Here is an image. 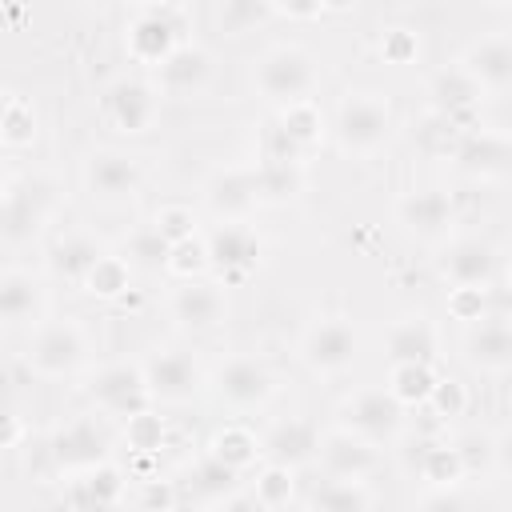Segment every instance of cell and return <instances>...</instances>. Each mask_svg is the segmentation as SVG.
<instances>
[{
	"mask_svg": "<svg viewBox=\"0 0 512 512\" xmlns=\"http://www.w3.org/2000/svg\"><path fill=\"white\" fill-rule=\"evenodd\" d=\"M140 364H144V376H148L156 404H188L204 388V372H200L192 352L160 348V352H148Z\"/></svg>",
	"mask_w": 512,
	"mask_h": 512,
	"instance_id": "obj_8",
	"label": "cell"
},
{
	"mask_svg": "<svg viewBox=\"0 0 512 512\" xmlns=\"http://www.w3.org/2000/svg\"><path fill=\"white\" fill-rule=\"evenodd\" d=\"M388 360H424L436 364V328L428 324V316H404L392 324L388 332Z\"/></svg>",
	"mask_w": 512,
	"mask_h": 512,
	"instance_id": "obj_28",
	"label": "cell"
},
{
	"mask_svg": "<svg viewBox=\"0 0 512 512\" xmlns=\"http://www.w3.org/2000/svg\"><path fill=\"white\" fill-rule=\"evenodd\" d=\"M436 380H440L436 368L424 364V360H396V364L388 368V388H392V396H396L404 408H420V404H428Z\"/></svg>",
	"mask_w": 512,
	"mask_h": 512,
	"instance_id": "obj_31",
	"label": "cell"
},
{
	"mask_svg": "<svg viewBox=\"0 0 512 512\" xmlns=\"http://www.w3.org/2000/svg\"><path fill=\"white\" fill-rule=\"evenodd\" d=\"M508 324H512V312H508Z\"/></svg>",
	"mask_w": 512,
	"mask_h": 512,
	"instance_id": "obj_55",
	"label": "cell"
},
{
	"mask_svg": "<svg viewBox=\"0 0 512 512\" xmlns=\"http://www.w3.org/2000/svg\"><path fill=\"white\" fill-rule=\"evenodd\" d=\"M432 488H436V492H428V496L420 500L424 508H464V504H468L460 492H452V484H432Z\"/></svg>",
	"mask_w": 512,
	"mask_h": 512,
	"instance_id": "obj_49",
	"label": "cell"
},
{
	"mask_svg": "<svg viewBox=\"0 0 512 512\" xmlns=\"http://www.w3.org/2000/svg\"><path fill=\"white\" fill-rule=\"evenodd\" d=\"M416 448H420V460H416V468H420V476L428 480V484H460L464 480V456H460V448L456 444H440V440H416Z\"/></svg>",
	"mask_w": 512,
	"mask_h": 512,
	"instance_id": "obj_32",
	"label": "cell"
},
{
	"mask_svg": "<svg viewBox=\"0 0 512 512\" xmlns=\"http://www.w3.org/2000/svg\"><path fill=\"white\" fill-rule=\"evenodd\" d=\"M508 144H512V140H508Z\"/></svg>",
	"mask_w": 512,
	"mask_h": 512,
	"instance_id": "obj_56",
	"label": "cell"
},
{
	"mask_svg": "<svg viewBox=\"0 0 512 512\" xmlns=\"http://www.w3.org/2000/svg\"><path fill=\"white\" fill-rule=\"evenodd\" d=\"M188 484H192L196 500H204V504H224V500L236 492V484H240V468H232V464H224L220 456L208 452V456H200V460L192 464Z\"/></svg>",
	"mask_w": 512,
	"mask_h": 512,
	"instance_id": "obj_30",
	"label": "cell"
},
{
	"mask_svg": "<svg viewBox=\"0 0 512 512\" xmlns=\"http://www.w3.org/2000/svg\"><path fill=\"white\" fill-rule=\"evenodd\" d=\"M428 408H432V416H440V420L464 416V408H468L464 384H460V380H436V388H432V396H428Z\"/></svg>",
	"mask_w": 512,
	"mask_h": 512,
	"instance_id": "obj_44",
	"label": "cell"
},
{
	"mask_svg": "<svg viewBox=\"0 0 512 512\" xmlns=\"http://www.w3.org/2000/svg\"><path fill=\"white\" fill-rule=\"evenodd\" d=\"M464 360L480 372H508L512 368V324L484 316L464 332Z\"/></svg>",
	"mask_w": 512,
	"mask_h": 512,
	"instance_id": "obj_20",
	"label": "cell"
},
{
	"mask_svg": "<svg viewBox=\"0 0 512 512\" xmlns=\"http://www.w3.org/2000/svg\"><path fill=\"white\" fill-rule=\"evenodd\" d=\"M340 424L368 436V440H392L404 424V404L392 396V388H360L340 404Z\"/></svg>",
	"mask_w": 512,
	"mask_h": 512,
	"instance_id": "obj_9",
	"label": "cell"
},
{
	"mask_svg": "<svg viewBox=\"0 0 512 512\" xmlns=\"http://www.w3.org/2000/svg\"><path fill=\"white\" fill-rule=\"evenodd\" d=\"M0 316L8 328H20V324H40L44 316V288L32 272L24 268H4L0 276Z\"/></svg>",
	"mask_w": 512,
	"mask_h": 512,
	"instance_id": "obj_23",
	"label": "cell"
},
{
	"mask_svg": "<svg viewBox=\"0 0 512 512\" xmlns=\"http://www.w3.org/2000/svg\"><path fill=\"white\" fill-rule=\"evenodd\" d=\"M152 224H156L172 244H180V240H192V236H196V216H192V208H184V204H168V208H160Z\"/></svg>",
	"mask_w": 512,
	"mask_h": 512,
	"instance_id": "obj_46",
	"label": "cell"
},
{
	"mask_svg": "<svg viewBox=\"0 0 512 512\" xmlns=\"http://www.w3.org/2000/svg\"><path fill=\"white\" fill-rule=\"evenodd\" d=\"M140 164L128 156V152H116V148H96L88 160H84V184L92 196L100 200H124L132 192H140Z\"/></svg>",
	"mask_w": 512,
	"mask_h": 512,
	"instance_id": "obj_16",
	"label": "cell"
},
{
	"mask_svg": "<svg viewBox=\"0 0 512 512\" xmlns=\"http://www.w3.org/2000/svg\"><path fill=\"white\" fill-rule=\"evenodd\" d=\"M48 460L60 472H84L100 460H108V432L92 420V416H76L68 424H60L48 440Z\"/></svg>",
	"mask_w": 512,
	"mask_h": 512,
	"instance_id": "obj_10",
	"label": "cell"
},
{
	"mask_svg": "<svg viewBox=\"0 0 512 512\" xmlns=\"http://www.w3.org/2000/svg\"><path fill=\"white\" fill-rule=\"evenodd\" d=\"M252 180L260 192V204H284V200L300 196V188H304L300 160H256Z\"/></svg>",
	"mask_w": 512,
	"mask_h": 512,
	"instance_id": "obj_29",
	"label": "cell"
},
{
	"mask_svg": "<svg viewBox=\"0 0 512 512\" xmlns=\"http://www.w3.org/2000/svg\"><path fill=\"white\" fill-rule=\"evenodd\" d=\"M88 360V336L76 320H40L32 328L24 364L28 372H36L40 380H64L72 372H80Z\"/></svg>",
	"mask_w": 512,
	"mask_h": 512,
	"instance_id": "obj_1",
	"label": "cell"
},
{
	"mask_svg": "<svg viewBox=\"0 0 512 512\" xmlns=\"http://www.w3.org/2000/svg\"><path fill=\"white\" fill-rule=\"evenodd\" d=\"M208 452H212V456H220L224 464H232V468H240V472H244L248 464H256V456H260V440H256L248 428L228 424V428H220V432L212 436Z\"/></svg>",
	"mask_w": 512,
	"mask_h": 512,
	"instance_id": "obj_38",
	"label": "cell"
},
{
	"mask_svg": "<svg viewBox=\"0 0 512 512\" xmlns=\"http://www.w3.org/2000/svg\"><path fill=\"white\" fill-rule=\"evenodd\" d=\"M224 312H228V304H224L220 284L200 280V276L180 280V288H172V296H168V316L184 332H212L224 320Z\"/></svg>",
	"mask_w": 512,
	"mask_h": 512,
	"instance_id": "obj_12",
	"label": "cell"
},
{
	"mask_svg": "<svg viewBox=\"0 0 512 512\" xmlns=\"http://www.w3.org/2000/svg\"><path fill=\"white\" fill-rule=\"evenodd\" d=\"M252 84L268 104H280V108L308 100L316 88V60L296 44H276L256 60Z\"/></svg>",
	"mask_w": 512,
	"mask_h": 512,
	"instance_id": "obj_2",
	"label": "cell"
},
{
	"mask_svg": "<svg viewBox=\"0 0 512 512\" xmlns=\"http://www.w3.org/2000/svg\"><path fill=\"white\" fill-rule=\"evenodd\" d=\"M128 264L132 268H144V272H160L168 268V256H172V240L156 228V224H144L128 236V248H124Z\"/></svg>",
	"mask_w": 512,
	"mask_h": 512,
	"instance_id": "obj_35",
	"label": "cell"
},
{
	"mask_svg": "<svg viewBox=\"0 0 512 512\" xmlns=\"http://www.w3.org/2000/svg\"><path fill=\"white\" fill-rule=\"evenodd\" d=\"M180 32H184V20H180L172 8H148V12H140V16L128 24V56H132L136 64L160 68V64L172 56V48L184 44Z\"/></svg>",
	"mask_w": 512,
	"mask_h": 512,
	"instance_id": "obj_11",
	"label": "cell"
},
{
	"mask_svg": "<svg viewBox=\"0 0 512 512\" xmlns=\"http://www.w3.org/2000/svg\"><path fill=\"white\" fill-rule=\"evenodd\" d=\"M396 216H400V224H404L412 236L436 240V236H444V232L452 228L456 204H452V196L440 192V188H412V192H404V196L396 200Z\"/></svg>",
	"mask_w": 512,
	"mask_h": 512,
	"instance_id": "obj_17",
	"label": "cell"
},
{
	"mask_svg": "<svg viewBox=\"0 0 512 512\" xmlns=\"http://www.w3.org/2000/svg\"><path fill=\"white\" fill-rule=\"evenodd\" d=\"M124 468H116L112 460H100L84 472H72V484H68V504H80V508H112L120 504L124 496Z\"/></svg>",
	"mask_w": 512,
	"mask_h": 512,
	"instance_id": "obj_24",
	"label": "cell"
},
{
	"mask_svg": "<svg viewBox=\"0 0 512 512\" xmlns=\"http://www.w3.org/2000/svg\"><path fill=\"white\" fill-rule=\"evenodd\" d=\"M492 460H496L504 472H512V432H504L500 440H492Z\"/></svg>",
	"mask_w": 512,
	"mask_h": 512,
	"instance_id": "obj_50",
	"label": "cell"
},
{
	"mask_svg": "<svg viewBox=\"0 0 512 512\" xmlns=\"http://www.w3.org/2000/svg\"><path fill=\"white\" fill-rule=\"evenodd\" d=\"M128 276H132L128 256H112V252H104L80 288H84L88 296H96V300H120V296L128 292Z\"/></svg>",
	"mask_w": 512,
	"mask_h": 512,
	"instance_id": "obj_36",
	"label": "cell"
},
{
	"mask_svg": "<svg viewBox=\"0 0 512 512\" xmlns=\"http://www.w3.org/2000/svg\"><path fill=\"white\" fill-rule=\"evenodd\" d=\"M428 96H432L436 116H444V120H452V124L460 128V124L472 120V112H476L484 88H480V80L460 64V68H444V72H436L432 84H428Z\"/></svg>",
	"mask_w": 512,
	"mask_h": 512,
	"instance_id": "obj_19",
	"label": "cell"
},
{
	"mask_svg": "<svg viewBox=\"0 0 512 512\" xmlns=\"http://www.w3.org/2000/svg\"><path fill=\"white\" fill-rule=\"evenodd\" d=\"M356 348H360V336L344 316H324V320L308 324V332L300 336V360L316 376H336V372L352 368Z\"/></svg>",
	"mask_w": 512,
	"mask_h": 512,
	"instance_id": "obj_6",
	"label": "cell"
},
{
	"mask_svg": "<svg viewBox=\"0 0 512 512\" xmlns=\"http://www.w3.org/2000/svg\"><path fill=\"white\" fill-rule=\"evenodd\" d=\"M208 264L224 276V280H240L244 272L256 268L260 260V236L244 224V220H224L208 232Z\"/></svg>",
	"mask_w": 512,
	"mask_h": 512,
	"instance_id": "obj_13",
	"label": "cell"
},
{
	"mask_svg": "<svg viewBox=\"0 0 512 512\" xmlns=\"http://www.w3.org/2000/svg\"><path fill=\"white\" fill-rule=\"evenodd\" d=\"M456 160H460V168L488 176V172H500L512 160V144L496 140V136H464L456 144Z\"/></svg>",
	"mask_w": 512,
	"mask_h": 512,
	"instance_id": "obj_34",
	"label": "cell"
},
{
	"mask_svg": "<svg viewBox=\"0 0 512 512\" xmlns=\"http://www.w3.org/2000/svg\"><path fill=\"white\" fill-rule=\"evenodd\" d=\"M320 464L328 476H356L364 480L376 468V440L352 432V428H332L328 436H320Z\"/></svg>",
	"mask_w": 512,
	"mask_h": 512,
	"instance_id": "obj_18",
	"label": "cell"
},
{
	"mask_svg": "<svg viewBox=\"0 0 512 512\" xmlns=\"http://www.w3.org/2000/svg\"><path fill=\"white\" fill-rule=\"evenodd\" d=\"M20 436H24L20 416H8V428H4V448H8V452H16V448H20Z\"/></svg>",
	"mask_w": 512,
	"mask_h": 512,
	"instance_id": "obj_51",
	"label": "cell"
},
{
	"mask_svg": "<svg viewBox=\"0 0 512 512\" xmlns=\"http://www.w3.org/2000/svg\"><path fill=\"white\" fill-rule=\"evenodd\" d=\"M360 0H324V12H352Z\"/></svg>",
	"mask_w": 512,
	"mask_h": 512,
	"instance_id": "obj_52",
	"label": "cell"
},
{
	"mask_svg": "<svg viewBox=\"0 0 512 512\" xmlns=\"http://www.w3.org/2000/svg\"><path fill=\"white\" fill-rule=\"evenodd\" d=\"M460 64L480 80V88H512V40L508 36L476 40Z\"/></svg>",
	"mask_w": 512,
	"mask_h": 512,
	"instance_id": "obj_27",
	"label": "cell"
},
{
	"mask_svg": "<svg viewBox=\"0 0 512 512\" xmlns=\"http://www.w3.org/2000/svg\"><path fill=\"white\" fill-rule=\"evenodd\" d=\"M276 392V376L256 356H228L212 372V396L228 408H260Z\"/></svg>",
	"mask_w": 512,
	"mask_h": 512,
	"instance_id": "obj_7",
	"label": "cell"
},
{
	"mask_svg": "<svg viewBox=\"0 0 512 512\" xmlns=\"http://www.w3.org/2000/svg\"><path fill=\"white\" fill-rule=\"evenodd\" d=\"M380 56L384 64H412L420 56V36L412 28H388L380 36Z\"/></svg>",
	"mask_w": 512,
	"mask_h": 512,
	"instance_id": "obj_45",
	"label": "cell"
},
{
	"mask_svg": "<svg viewBox=\"0 0 512 512\" xmlns=\"http://www.w3.org/2000/svg\"><path fill=\"white\" fill-rule=\"evenodd\" d=\"M140 504H144V508H172V504H176V492H172V484H164V480H144Z\"/></svg>",
	"mask_w": 512,
	"mask_h": 512,
	"instance_id": "obj_48",
	"label": "cell"
},
{
	"mask_svg": "<svg viewBox=\"0 0 512 512\" xmlns=\"http://www.w3.org/2000/svg\"><path fill=\"white\" fill-rule=\"evenodd\" d=\"M508 288H512V272H508Z\"/></svg>",
	"mask_w": 512,
	"mask_h": 512,
	"instance_id": "obj_54",
	"label": "cell"
},
{
	"mask_svg": "<svg viewBox=\"0 0 512 512\" xmlns=\"http://www.w3.org/2000/svg\"><path fill=\"white\" fill-rule=\"evenodd\" d=\"M260 456L268 464H284V468H304L320 456V428L308 416H288L276 420L264 436H260Z\"/></svg>",
	"mask_w": 512,
	"mask_h": 512,
	"instance_id": "obj_14",
	"label": "cell"
},
{
	"mask_svg": "<svg viewBox=\"0 0 512 512\" xmlns=\"http://www.w3.org/2000/svg\"><path fill=\"white\" fill-rule=\"evenodd\" d=\"M444 280L456 288V284H472V288H484L496 272V252L484 244V240H456L448 252H444V264H440Z\"/></svg>",
	"mask_w": 512,
	"mask_h": 512,
	"instance_id": "obj_25",
	"label": "cell"
},
{
	"mask_svg": "<svg viewBox=\"0 0 512 512\" xmlns=\"http://www.w3.org/2000/svg\"><path fill=\"white\" fill-rule=\"evenodd\" d=\"M156 108H160L156 88H152L148 80H140V76H120V80H112L108 92H104V112H108V120H112L120 132H132V136L152 128Z\"/></svg>",
	"mask_w": 512,
	"mask_h": 512,
	"instance_id": "obj_15",
	"label": "cell"
},
{
	"mask_svg": "<svg viewBox=\"0 0 512 512\" xmlns=\"http://www.w3.org/2000/svg\"><path fill=\"white\" fill-rule=\"evenodd\" d=\"M448 312L464 324H476L488 316V300H484V288H472V284H456L448 288Z\"/></svg>",
	"mask_w": 512,
	"mask_h": 512,
	"instance_id": "obj_43",
	"label": "cell"
},
{
	"mask_svg": "<svg viewBox=\"0 0 512 512\" xmlns=\"http://www.w3.org/2000/svg\"><path fill=\"white\" fill-rule=\"evenodd\" d=\"M88 396H92V404L100 412L124 416V420L156 404L152 388H148V376H144V364H128V360L96 368V376L88 380Z\"/></svg>",
	"mask_w": 512,
	"mask_h": 512,
	"instance_id": "obj_5",
	"label": "cell"
},
{
	"mask_svg": "<svg viewBox=\"0 0 512 512\" xmlns=\"http://www.w3.org/2000/svg\"><path fill=\"white\" fill-rule=\"evenodd\" d=\"M0 136L8 148H28L36 140V108L24 96H8L0 112Z\"/></svg>",
	"mask_w": 512,
	"mask_h": 512,
	"instance_id": "obj_39",
	"label": "cell"
},
{
	"mask_svg": "<svg viewBox=\"0 0 512 512\" xmlns=\"http://www.w3.org/2000/svg\"><path fill=\"white\" fill-rule=\"evenodd\" d=\"M204 200L220 220H244L260 204L252 168H220V172H212L208 184H204Z\"/></svg>",
	"mask_w": 512,
	"mask_h": 512,
	"instance_id": "obj_21",
	"label": "cell"
},
{
	"mask_svg": "<svg viewBox=\"0 0 512 512\" xmlns=\"http://www.w3.org/2000/svg\"><path fill=\"white\" fill-rule=\"evenodd\" d=\"M332 132H336L340 152H348V156H372L392 136V108H388V100H380L372 92H348L340 100V112H336Z\"/></svg>",
	"mask_w": 512,
	"mask_h": 512,
	"instance_id": "obj_3",
	"label": "cell"
},
{
	"mask_svg": "<svg viewBox=\"0 0 512 512\" xmlns=\"http://www.w3.org/2000/svg\"><path fill=\"white\" fill-rule=\"evenodd\" d=\"M268 8L292 16V20H316L324 12V0H264Z\"/></svg>",
	"mask_w": 512,
	"mask_h": 512,
	"instance_id": "obj_47",
	"label": "cell"
},
{
	"mask_svg": "<svg viewBox=\"0 0 512 512\" xmlns=\"http://www.w3.org/2000/svg\"><path fill=\"white\" fill-rule=\"evenodd\" d=\"M100 256H104V248H100L92 236H84V232H68V236H60V240L48 248V272H52L56 280L84 284Z\"/></svg>",
	"mask_w": 512,
	"mask_h": 512,
	"instance_id": "obj_26",
	"label": "cell"
},
{
	"mask_svg": "<svg viewBox=\"0 0 512 512\" xmlns=\"http://www.w3.org/2000/svg\"><path fill=\"white\" fill-rule=\"evenodd\" d=\"M304 152L308 148H316L320 144V136H324V116H320V108L312 104V100H296V104H284L280 108V120H276Z\"/></svg>",
	"mask_w": 512,
	"mask_h": 512,
	"instance_id": "obj_37",
	"label": "cell"
},
{
	"mask_svg": "<svg viewBox=\"0 0 512 512\" xmlns=\"http://www.w3.org/2000/svg\"><path fill=\"white\" fill-rule=\"evenodd\" d=\"M52 216V184L44 176H8L0 200V232L8 244L32 240Z\"/></svg>",
	"mask_w": 512,
	"mask_h": 512,
	"instance_id": "obj_4",
	"label": "cell"
},
{
	"mask_svg": "<svg viewBox=\"0 0 512 512\" xmlns=\"http://www.w3.org/2000/svg\"><path fill=\"white\" fill-rule=\"evenodd\" d=\"M372 504H376V496L356 476H328L308 496V508H324V512H348V508H372Z\"/></svg>",
	"mask_w": 512,
	"mask_h": 512,
	"instance_id": "obj_33",
	"label": "cell"
},
{
	"mask_svg": "<svg viewBox=\"0 0 512 512\" xmlns=\"http://www.w3.org/2000/svg\"><path fill=\"white\" fill-rule=\"evenodd\" d=\"M160 72V88L168 92V96H196V92H204L208 88V80H212V56L200 48V44H176L172 48V56L156 68Z\"/></svg>",
	"mask_w": 512,
	"mask_h": 512,
	"instance_id": "obj_22",
	"label": "cell"
},
{
	"mask_svg": "<svg viewBox=\"0 0 512 512\" xmlns=\"http://www.w3.org/2000/svg\"><path fill=\"white\" fill-rule=\"evenodd\" d=\"M204 268H212L208 264V244L204 240H180V244H172V256H168V272H176L180 280H188V276H200Z\"/></svg>",
	"mask_w": 512,
	"mask_h": 512,
	"instance_id": "obj_42",
	"label": "cell"
},
{
	"mask_svg": "<svg viewBox=\"0 0 512 512\" xmlns=\"http://www.w3.org/2000/svg\"><path fill=\"white\" fill-rule=\"evenodd\" d=\"M492 4H512V0H492Z\"/></svg>",
	"mask_w": 512,
	"mask_h": 512,
	"instance_id": "obj_53",
	"label": "cell"
},
{
	"mask_svg": "<svg viewBox=\"0 0 512 512\" xmlns=\"http://www.w3.org/2000/svg\"><path fill=\"white\" fill-rule=\"evenodd\" d=\"M292 472H296V468L264 464V472H260V480H256V488H252L256 504H260V508H284V504H292V492H296Z\"/></svg>",
	"mask_w": 512,
	"mask_h": 512,
	"instance_id": "obj_40",
	"label": "cell"
},
{
	"mask_svg": "<svg viewBox=\"0 0 512 512\" xmlns=\"http://www.w3.org/2000/svg\"><path fill=\"white\" fill-rule=\"evenodd\" d=\"M124 440H128L132 452H144L148 456V452H156L164 444V420L152 408H144V412H136V416L124 420Z\"/></svg>",
	"mask_w": 512,
	"mask_h": 512,
	"instance_id": "obj_41",
	"label": "cell"
}]
</instances>
